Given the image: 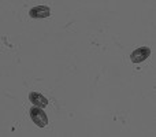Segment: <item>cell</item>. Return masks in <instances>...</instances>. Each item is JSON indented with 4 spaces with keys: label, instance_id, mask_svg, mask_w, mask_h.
<instances>
[{
    "label": "cell",
    "instance_id": "1",
    "mask_svg": "<svg viewBox=\"0 0 156 137\" xmlns=\"http://www.w3.org/2000/svg\"><path fill=\"white\" fill-rule=\"evenodd\" d=\"M30 118L32 121L37 125L38 128H45L48 125V118H47V114L44 113V110L41 107H33L30 110Z\"/></svg>",
    "mask_w": 156,
    "mask_h": 137
},
{
    "label": "cell",
    "instance_id": "2",
    "mask_svg": "<svg viewBox=\"0 0 156 137\" xmlns=\"http://www.w3.org/2000/svg\"><path fill=\"white\" fill-rule=\"evenodd\" d=\"M149 55H151V49L148 47H140V48L134 49L130 54V60L133 63H140V62H144L147 58H149Z\"/></svg>",
    "mask_w": 156,
    "mask_h": 137
},
{
    "label": "cell",
    "instance_id": "3",
    "mask_svg": "<svg viewBox=\"0 0 156 137\" xmlns=\"http://www.w3.org/2000/svg\"><path fill=\"white\" fill-rule=\"evenodd\" d=\"M29 15L32 18H48L51 15V10H49L47 5H37V7H33L32 10L29 11Z\"/></svg>",
    "mask_w": 156,
    "mask_h": 137
},
{
    "label": "cell",
    "instance_id": "4",
    "mask_svg": "<svg viewBox=\"0 0 156 137\" xmlns=\"http://www.w3.org/2000/svg\"><path fill=\"white\" fill-rule=\"evenodd\" d=\"M29 100L33 103V106H36V107H47L48 106V100H47V97H44L41 93H37V92H30L29 93Z\"/></svg>",
    "mask_w": 156,
    "mask_h": 137
}]
</instances>
